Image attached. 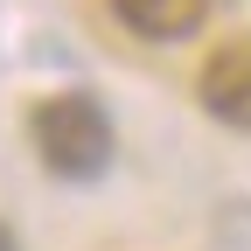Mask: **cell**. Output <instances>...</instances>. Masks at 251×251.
I'll use <instances>...</instances> for the list:
<instances>
[{
	"label": "cell",
	"mask_w": 251,
	"mask_h": 251,
	"mask_svg": "<svg viewBox=\"0 0 251 251\" xmlns=\"http://www.w3.org/2000/svg\"><path fill=\"white\" fill-rule=\"evenodd\" d=\"M112 14L140 42H181L209 21V0H112Z\"/></svg>",
	"instance_id": "3"
},
{
	"label": "cell",
	"mask_w": 251,
	"mask_h": 251,
	"mask_svg": "<svg viewBox=\"0 0 251 251\" xmlns=\"http://www.w3.org/2000/svg\"><path fill=\"white\" fill-rule=\"evenodd\" d=\"M28 140H35L42 168L63 175V181H98L112 168V119L105 105L91 98V91H56V98H42L35 112H28Z\"/></svg>",
	"instance_id": "1"
},
{
	"label": "cell",
	"mask_w": 251,
	"mask_h": 251,
	"mask_svg": "<svg viewBox=\"0 0 251 251\" xmlns=\"http://www.w3.org/2000/svg\"><path fill=\"white\" fill-rule=\"evenodd\" d=\"M196 98H202L209 119H224L230 133H251V42H224L202 63Z\"/></svg>",
	"instance_id": "2"
},
{
	"label": "cell",
	"mask_w": 251,
	"mask_h": 251,
	"mask_svg": "<svg viewBox=\"0 0 251 251\" xmlns=\"http://www.w3.org/2000/svg\"><path fill=\"white\" fill-rule=\"evenodd\" d=\"M0 251H21V244H14V230H7V224H0Z\"/></svg>",
	"instance_id": "4"
}]
</instances>
